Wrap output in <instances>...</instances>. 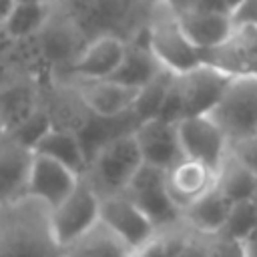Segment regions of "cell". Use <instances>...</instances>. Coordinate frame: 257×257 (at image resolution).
I'll list each match as a JSON object with an SVG mask.
<instances>
[{
  "label": "cell",
  "mask_w": 257,
  "mask_h": 257,
  "mask_svg": "<svg viewBox=\"0 0 257 257\" xmlns=\"http://www.w3.org/2000/svg\"><path fill=\"white\" fill-rule=\"evenodd\" d=\"M50 207L34 197L20 195L10 201H0V257H62Z\"/></svg>",
  "instance_id": "6da1fadb"
},
{
  "label": "cell",
  "mask_w": 257,
  "mask_h": 257,
  "mask_svg": "<svg viewBox=\"0 0 257 257\" xmlns=\"http://www.w3.org/2000/svg\"><path fill=\"white\" fill-rule=\"evenodd\" d=\"M231 78L233 76L205 62L185 72H177L173 76L159 116L177 122L185 116L209 114L211 108L219 102Z\"/></svg>",
  "instance_id": "7a4b0ae2"
},
{
  "label": "cell",
  "mask_w": 257,
  "mask_h": 257,
  "mask_svg": "<svg viewBox=\"0 0 257 257\" xmlns=\"http://www.w3.org/2000/svg\"><path fill=\"white\" fill-rule=\"evenodd\" d=\"M90 40L96 34L131 38L145 28L149 4L145 0H60Z\"/></svg>",
  "instance_id": "3957f363"
},
{
  "label": "cell",
  "mask_w": 257,
  "mask_h": 257,
  "mask_svg": "<svg viewBox=\"0 0 257 257\" xmlns=\"http://www.w3.org/2000/svg\"><path fill=\"white\" fill-rule=\"evenodd\" d=\"M145 34L157 60L171 72H185L201 64V50L185 36L179 14L169 0L149 4Z\"/></svg>",
  "instance_id": "277c9868"
},
{
  "label": "cell",
  "mask_w": 257,
  "mask_h": 257,
  "mask_svg": "<svg viewBox=\"0 0 257 257\" xmlns=\"http://www.w3.org/2000/svg\"><path fill=\"white\" fill-rule=\"evenodd\" d=\"M141 165H143V157L135 141V135L131 133L100 147L90 157L82 177L90 183V187L98 193V197L118 195L124 193L128 181L133 179V175Z\"/></svg>",
  "instance_id": "5b68a950"
},
{
  "label": "cell",
  "mask_w": 257,
  "mask_h": 257,
  "mask_svg": "<svg viewBox=\"0 0 257 257\" xmlns=\"http://www.w3.org/2000/svg\"><path fill=\"white\" fill-rule=\"evenodd\" d=\"M209 116L225 133L229 147L257 135V76H233Z\"/></svg>",
  "instance_id": "8992f818"
},
{
  "label": "cell",
  "mask_w": 257,
  "mask_h": 257,
  "mask_svg": "<svg viewBox=\"0 0 257 257\" xmlns=\"http://www.w3.org/2000/svg\"><path fill=\"white\" fill-rule=\"evenodd\" d=\"M124 195L165 233L183 225V213L171 199L165 181V169L143 163L128 181Z\"/></svg>",
  "instance_id": "52a82bcc"
},
{
  "label": "cell",
  "mask_w": 257,
  "mask_h": 257,
  "mask_svg": "<svg viewBox=\"0 0 257 257\" xmlns=\"http://www.w3.org/2000/svg\"><path fill=\"white\" fill-rule=\"evenodd\" d=\"M100 213V197L90 183L80 177L78 185L58 205L50 207V223L54 237L62 249L74 245L96 221Z\"/></svg>",
  "instance_id": "ba28073f"
},
{
  "label": "cell",
  "mask_w": 257,
  "mask_h": 257,
  "mask_svg": "<svg viewBox=\"0 0 257 257\" xmlns=\"http://www.w3.org/2000/svg\"><path fill=\"white\" fill-rule=\"evenodd\" d=\"M201 62L229 76H257V26L233 22V30L221 44L201 50Z\"/></svg>",
  "instance_id": "9c48e42d"
},
{
  "label": "cell",
  "mask_w": 257,
  "mask_h": 257,
  "mask_svg": "<svg viewBox=\"0 0 257 257\" xmlns=\"http://www.w3.org/2000/svg\"><path fill=\"white\" fill-rule=\"evenodd\" d=\"M177 135L183 157L195 159L217 173L229 151V141L209 114H195L177 120Z\"/></svg>",
  "instance_id": "30bf717a"
},
{
  "label": "cell",
  "mask_w": 257,
  "mask_h": 257,
  "mask_svg": "<svg viewBox=\"0 0 257 257\" xmlns=\"http://www.w3.org/2000/svg\"><path fill=\"white\" fill-rule=\"evenodd\" d=\"M98 219L110 227L133 251L149 245L161 235L153 221L124 193L100 197Z\"/></svg>",
  "instance_id": "8fae6325"
},
{
  "label": "cell",
  "mask_w": 257,
  "mask_h": 257,
  "mask_svg": "<svg viewBox=\"0 0 257 257\" xmlns=\"http://www.w3.org/2000/svg\"><path fill=\"white\" fill-rule=\"evenodd\" d=\"M68 82L84 106L96 114H118L133 108L139 88L120 84L112 78H78V76H52Z\"/></svg>",
  "instance_id": "7c38bea8"
},
{
  "label": "cell",
  "mask_w": 257,
  "mask_h": 257,
  "mask_svg": "<svg viewBox=\"0 0 257 257\" xmlns=\"http://www.w3.org/2000/svg\"><path fill=\"white\" fill-rule=\"evenodd\" d=\"M133 135L139 145L143 163H149L167 171L171 165L183 159V151L177 135V122L165 120L161 116H153L139 122Z\"/></svg>",
  "instance_id": "4fadbf2b"
},
{
  "label": "cell",
  "mask_w": 257,
  "mask_h": 257,
  "mask_svg": "<svg viewBox=\"0 0 257 257\" xmlns=\"http://www.w3.org/2000/svg\"><path fill=\"white\" fill-rule=\"evenodd\" d=\"M124 52V38L116 34H96L92 36L76 60L58 76H78V78H108Z\"/></svg>",
  "instance_id": "5bb4252c"
},
{
  "label": "cell",
  "mask_w": 257,
  "mask_h": 257,
  "mask_svg": "<svg viewBox=\"0 0 257 257\" xmlns=\"http://www.w3.org/2000/svg\"><path fill=\"white\" fill-rule=\"evenodd\" d=\"M78 181H80V175L74 173L70 167H66L46 155L34 153L26 193L42 199L48 207H54L68 193H72V189L78 185Z\"/></svg>",
  "instance_id": "9a60e30c"
},
{
  "label": "cell",
  "mask_w": 257,
  "mask_h": 257,
  "mask_svg": "<svg viewBox=\"0 0 257 257\" xmlns=\"http://www.w3.org/2000/svg\"><path fill=\"white\" fill-rule=\"evenodd\" d=\"M215 175L217 173L213 169L189 157L179 159L165 171L167 191L175 205L181 209V213L187 205H191L197 197H201L215 185Z\"/></svg>",
  "instance_id": "2e32d148"
},
{
  "label": "cell",
  "mask_w": 257,
  "mask_h": 257,
  "mask_svg": "<svg viewBox=\"0 0 257 257\" xmlns=\"http://www.w3.org/2000/svg\"><path fill=\"white\" fill-rule=\"evenodd\" d=\"M163 68L165 66L153 54V50H151V46L147 42L145 28H143L135 36L124 40L122 58H120L116 70L108 78H112V80H116L120 84L133 86V88H141L153 76H157Z\"/></svg>",
  "instance_id": "e0dca14e"
},
{
  "label": "cell",
  "mask_w": 257,
  "mask_h": 257,
  "mask_svg": "<svg viewBox=\"0 0 257 257\" xmlns=\"http://www.w3.org/2000/svg\"><path fill=\"white\" fill-rule=\"evenodd\" d=\"M34 151L0 133V201H10L26 193Z\"/></svg>",
  "instance_id": "ac0fdd59"
},
{
  "label": "cell",
  "mask_w": 257,
  "mask_h": 257,
  "mask_svg": "<svg viewBox=\"0 0 257 257\" xmlns=\"http://www.w3.org/2000/svg\"><path fill=\"white\" fill-rule=\"evenodd\" d=\"M40 104V78L30 72H20L0 86V124L10 131L22 122Z\"/></svg>",
  "instance_id": "d6986e66"
},
{
  "label": "cell",
  "mask_w": 257,
  "mask_h": 257,
  "mask_svg": "<svg viewBox=\"0 0 257 257\" xmlns=\"http://www.w3.org/2000/svg\"><path fill=\"white\" fill-rule=\"evenodd\" d=\"M139 122L141 120L137 118L133 108H128L124 112H118V114H96V112L88 110L84 122L76 131V135L80 139V145H82V151L86 155V163L90 161V157L100 147L108 145L110 141H114L118 137L135 133Z\"/></svg>",
  "instance_id": "ffe728a7"
},
{
  "label": "cell",
  "mask_w": 257,
  "mask_h": 257,
  "mask_svg": "<svg viewBox=\"0 0 257 257\" xmlns=\"http://www.w3.org/2000/svg\"><path fill=\"white\" fill-rule=\"evenodd\" d=\"M177 14H179V22H181L185 36L199 50H207V48L221 44L233 30L231 14L221 12V10L189 8V10H181Z\"/></svg>",
  "instance_id": "44dd1931"
},
{
  "label": "cell",
  "mask_w": 257,
  "mask_h": 257,
  "mask_svg": "<svg viewBox=\"0 0 257 257\" xmlns=\"http://www.w3.org/2000/svg\"><path fill=\"white\" fill-rule=\"evenodd\" d=\"M231 205L233 203L223 195V191L213 185L183 209V225L199 235H217L227 219Z\"/></svg>",
  "instance_id": "7402d4cb"
},
{
  "label": "cell",
  "mask_w": 257,
  "mask_h": 257,
  "mask_svg": "<svg viewBox=\"0 0 257 257\" xmlns=\"http://www.w3.org/2000/svg\"><path fill=\"white\" fill-rule=\"evenodd\" d=\"M34 153L46 155L66 167H70L74 173L80 177L86 171V155L82 151L80 139L74 131L70 128H60V126H50V131L40 139V143L34 147Z\"/></svg>",
  "instance_id": "603a6c76"
},
{
  "label": "cell",
  "mask_w": 257,
  "mask_h": 257,
  "mask_svg": "<svg viewBox=\"0 0 257 257\" xmlns=\"http://www.w3.org/2000/svg\"><path fill=\"white\" fill-rule=\"evenodd\" d=\"M255 183H257V175L229 149L217 169L215 185L223 191V195L231 203H235V201L251 199Z\"/></svg>",
  "instance_id": "cb8c5ba5"
},
{
  "label": "cell",
  "mask_w": 257,
  "mask_h": 257,
  "mask_svg": "<svg viewBox=\"0 0 257 257\" xmlns=\"http://www.w3.org/2000/svg\"><path fill=\"white\" fill-rule=\"evenodd\" d=\"M58 2V0H56ZM56 2H28V4H16L12 8V12L8 14V18L4 20L2 28L4 32L14 40V42H22L32 38L42 24L48 20L52 8Z\"/></svg>",
  "instance_id": "d4e9b609"
},
{
  "label": "cell",
  "mask_w": 257,
  "mask_h": 257,
  "mask_svg": "<svg viewBox=\"0 0 257 257\" xmlns=\"http://www.w3.org/2000/svg\"><path fill=\"white\" fill-rule=\"evenodd\" d=\"M86 257H128L133 249L100 219L74 243Z\"/></svg>",
  "instance_id": "484cf974"
},
{
  "label": "cell",
  "mask_w": 257,
  "mask_h": 257,
  "mask_svg": "<svg viewBox=\"0 0 257 257\" xmlns=\"http://www.w3.org/2000/svg\"><path fill=\"white\" fill-rule=\"evenodd\" d=\"M173 76H175V72H171L169 68H163L157 76H153L147 84H143L139 88L137 98L133 102V112L137 114V118L141 122L147 118L159 116L165 96L169 92V86L173 82Z\"/></svg>",
  "instance_id": "4316f807"
},
{
  "label": "cell",
  "mask_w": 257,
  "mask_h": 257,
  "mask_svg": "<svg viewBox=\"0 0 257 257\" xmlns=\"http://www.w3.org/2000/svg\"><path fill=\"white\" fill-rule=\"evenodd\" d=\"M257 227V205L251 199L235 201L227 213L223 227L219 229V237L243 241Z\"/></svg>",
  "instance_id": "83f0119b"
},
{
  "label": "cell",
  "mask_w": 257,
  "mask_h": 257,
  "mask_svg": "<svg viewBox=\"0 0 257 257\" xmlns=\"http://www.w3.org/2000/svg\"><path fill=\"white\" fill-rule=\"evenodd\" d=\"M50 126H52L50 114H48V110L44 108V104H42V100H40V104H38L22 122H18L16 126H12L10 131H4V133H8L14 141H18L20 145H24L26 149L34 151V147H36V145L40 143V139L50 131Z\"/></svg>",
  "instance_id": "f1b7e54d"
},
{
  "label": "cell",
  "mask_w": 257,
  "mask_h": 257,
  "mask_svg": "<svg viewBox=\"0 0 257 257\" xmlns=\"http://www.w3.org/2000/svg\"><path fill=\"white\" fill-rule=\"evenodd\" d=\"M207 257H245L243 243L235 239L211 235L207 239Z\"/></svg>",
  "instance_id": "f546056e"
},
{
  "label": "cell",
  "mask_w": 257,
  "mask_h": 257,
  "mask_svg": "<svg viewBox=\"0 0 257 257\" xmlns=\"http://www.w3.org/2000/svg\"><path fill=\"white\" fill-rule=\"evenodd\" d=\"M255 175H257V139H247V141H241L237 145H231L229 147Z\"/></svg>",
  "instance_id": "4dcf8cb0"
},
{
  "label": "cell",
  "mask_w": 257,
  "mask_h": 257,
  "mask_svg": "<svg viewBox=\"0 0 257 257\" xmlns=\"http://www.w3.org/2000/svg\"><path fill=\"white\" fill-rule=\"evenodd\" d=\"M233 22H247L257 26V0H243L231 14Z\"/></svg>",
  "instance_id": "1f68e13d"
},
{
  "label": "cell",
  "mask_w": 257,
  "mask_h": 257,
  "mask_svg": "<svg viewBox=\"0 0 257 257\" xmlns=\"http://www.w3.org/2000/svg\"><path fill=\"white\" fill-rule=\"evenodd\" d=\"M243 0H199L195 8H211V10H221L227 14H233V10L241 4Z\"/></svg>",
  "instance_id": "d6a6232c"
},
{
  "label": "cell",
  "mask_w": 257,
  "mask_h": 257,
  "mask_svg": "<svg viewBox=\"0 0 257 257\" xmlns=\"http://www.w3.org/2000/svg\"><path fill=\"white\" fill-rule=\"evenodd\" d=\"M20 72H26V70H22L14 60H10V58L0 60V86H4L8 80H12L14 76H18Z\"/></svg>",
  "instance_id": "836d02e7"
},
{
  "label": "cell",
  "mask_w": 257,
  "mask_h": 257,
  "mask_svg": "<svg viewBox=\"0 0 257 257\" xmlns=\"http://www.w3.org/2000/svg\"><path fill=\"white\" fill-rule=\"evenodd\" d=\"M243 243V251H245V257H257V227L241 241Z\"/></svg>",
  "instance_id": "e575fe53"
},
{
  "label": "cell",
  "mask_w": 257,
  "mask_h": 257,
  "mask_svg": "<svg viewBox=\"0 0 257 257\" xmlns=\"http://www.w3.org/2000/svg\"><path fill=\"white\" fill-rule=\"evenodd\" d=\"M14 44H16V42H14V40L4 32V28L0 26V60H6V58L10 56Z\"/></svg>",
  "instance_id": "d590c367"
},
{
  "label": "cell",
  "mask_w": 257,
  "mask_h": 257,
  "mask_svg": "<svg viewBox=\"0 0 257 257\" xmlns=\"http://www.w3.org/2000/svg\"><path fill=\"white\" fill-rule=\"evenodd\" d=\"M14 6H16V0H0V26L4 24V20L8 18Z\"/></svg>",
  "instance_id": "8d00e7d4"
},
{
  "label": "cell",
  "mask_w": 257,
  "mask_h": 257,
  "mask_svg": "<svg viewBox=\"0 0 257 257\" xmlns=\"http://www.w3.org/2000/svg\"><path fill=\"white\" fill-rule=\"evenodd\" d=\"M62 257H86L78 247H74V245H70V247H66L64 249V253H62Z\"/></svg>",
  "instance_id": "74e56055"
},
{
  "label": "cell",
  "mask_w": 257,
  "mask_h": 257,
  "mask_svg": "<svg viewBox=\"0 0 257 257\" xmlns=\"http://www.w3.org/2000/svg\"><path fill=\"white\" fill-rule=\"evenodd\" d=\"M28 2H56V0H16V4H28Z\"/></svg>",
  "instance_id": "f35d334b"
},
{
  "label": "cell",
  "mask_w": 257,
  "mask_h": 257,
  "mask_svg": "<svg viewBox=\"0 0 257 257\" xmlns=\"http://www.w3.org/2000/svg\"><path fill=\"white\" fill-rule=\"evenodd\" d=\"M251 201L257 205V183H255V189H253V195H251Z\"/></svg>",
  "instance_id": "ab89813d"
},
{
  "label": "cell",
  "mask_w": 257,
  "mask_h": 257,
  "mask_svg": "<svg viewBox=\"0 0 257 257\" xmlns=\"http://www.w3.org/2000/svg\"><path fill=\"white\" fill-rule=\"evenodd\" d=\"M145 2H147V4H153V2H161V0H145ZM169 2H171V0H169Z\"/></svg>",
  "instance_id": "60d3db41"
},
{
  "label": "cell",
  "mask_w": 257,
  "mask_h": 257,
  "mask_svg": "<svg viewBox=\"0 0 257 257\" xmlns=\"http://www.w3.org/2000/svg\"><path fill=\"white\" fill-rule=\"evenodd\" d=\"M201 257H207V249H205V253H203V255H201Z\"/></svg>",
  "instance_id": "b9f144b4"
},
{
  "label": "cell",
  "mask_w": 257,
  "mask_h": 257,
  "mask_svg": "<svg viewBox=\"0 0 257 257\" xmlns=\"http://www.w3.org/2000/svg\"><path fill=\"white\" fill-rule=\"evenodd\" d=\"M0 133H2V124H0Z\"/></svg>",
  "instance_id": "7bdbcfd3"
},
{
  "label": "cell",
  "mask_w": 257,
  "mask_h": 257,
  "mask_svg": "<svg viewBox=\"0 0 257 257\" xmlns=\"http://www.w3.org/2000/svg\"><path fill=\"white\" fill-rule=\"evenodd\" d=\"M255 139H257V135H255Z\"/></svg>",
  "instance_id": "ee69618b"
}]
</instances>
